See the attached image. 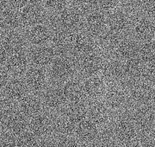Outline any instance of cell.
<instances>
[{
	"instance_id": "obj_1",
	"label": "cell",
	"mask_w": 155,
	"mask_h": 147,
	"mask_svg": "<svg viewBox=\"0 0 155 147\" xmlns=\"http://www.w3.org/2000/svg\"><path fill=\"white\" fill-rule=\"evenodd\" d=\"M71 80L61 83L49 84L41 94L45 111L57 114L69 103Z\"/></svg>"
},
{
	"instance_id": "obj_2",
	"label": "cell",
	"mask_w": 155,
	"mask_h": 147,
	"mask_svg": "<svg viewBox=\"0 0 155 147\" xmlns=\"http://www.w3.org/2000/svg\"><path fill=\"white\" fill-rule=\"evenodd\" d=\"M50 84L65 82L77 76L75 59L70 55L56 56L48 68Z\"/></svg>"
},
{
	"instance_id": "obj_3",
	"label": "cell",
	"mask_w": 155,
	"mask_h": 147,
	"mask_svg": "<svg viewBox=\"0 0 155 147\" xmlns=\"http://www.w3.org/2000/svg\"><path fill=\"white\" fill-rule=\"evenodd\" d=\"M103 99L114 112H119L127 108L130 103L127 81L107 82Z\"/></svg>"
},
{
	"instance_id": "obj_4",
	"label": "cell",
	"mask_w": 155,
	"mask_h": 147,
	"mask_svg": "<svg viewBox=\"0 0 155 147\" xmlns=\"http://www.w3.org/2000/svg\"><path fill=\"white\" fill-rule=\"evenodd\" d=\"M130 103L136 106H153L155 86L146 80L127 81Z\"/></svg>"
},
{
	"instance_id": "obj_5",
	"label": "cell",
	"mask_w": 155,
	"mask_h": 147,
	"mask_svg": "<svg viewBox=\"0 0 155 147\" xmlns=\"http://www.w3.org/2000/svg\"><path fill=\"white\" fill-rule=\"evenodd\" d=\"M22 30H26L33 26L46 23L48 13L45 11L41 2L27 1L26 5L19 11Z\"/></svg>"
},
{
	"instance_id": "obj_6",
	"label": "cell",
	"mask_w": 155,
	"mask_h": 147,
	"mask_svg": "<svg viewBox=\"0 0 155 147\" xmlns=\"http://www.w3.org/2000/svg\"><path fill=\"white\" fill-rule=\"evenodd\" d=\"M69 55L73 58L95 51L96 39L84 29L69 33Z\"/></svg>"
},
{
	"instance_id": "obj_7",
	"label": "cell",
	"mask_w": 155,
	"mask_h": 147,
	"mask_svg": "<svg viewBox=\"0 0 155 147\" xmlns=\"http://www.w3.org/2000/svg\"><path fill=\"white\" fill-rule=\"evenodd\" d=\"M130 36L139 43L155 39V24L145 15H139L131 19Z\"/></svg>"
},
{
	"instance_id": "obj_8",
	"label": "cell",
	"mask_w": 155,
	"mask_h": 147,
	"mask_svg": "<svg viewBox=\"0 0 155 147\" xmlns=\"http://www.w3.org/2000/svg\"><path fill=\"white\" fill-rule=\"evenodd\" d=\"M77 67V76L82 80L98 75L103 58L96 52H91L74 58Z\"/></svg>"
},
{
	"instance_id": "obj_9",
	"label": "cell",
	"mask_w": 155,
	"mask_h": 147,
	"mask_svg": "<svg viewBox=\"0 0 155 147\" xmlns=\"http://www.w3.org/2000/svg\"><path fill=\"white\" fill-rule=\"evenodd\" d=\"M122 2L121 5L106 12L107 29L114 33L120 35L130 34L131 19L125 11L122 9Z\"/></svg>"
},
{
	"instance_id": "obj_10",
	"label": "cell",
	"mask_w": 155,
	"mask_h": 147,
	"mask_svg": "<svg viewBox=\"0 0 155 147\" xmlns=\"http://www.w3.org/2000/svg\"><path fill=\"white\" fill-rule=\"evenodd\" d=\"M99 75L106 82H126L127 81L124 63L114 58L103 59Z\"/></svg>"
},
{
	"instance_id": "obj_11",
	"label": "cell",
	"mask_w": 155,
	"mask_h": 147,
	"mask_svg": "<svg viewBox=\"0 0 155 147\" xmlns=\"http://www.w3.org/2000/svg\"><path fill=\"white\" fill-rule=\"evenodd\" d=\"M23 80L29 92L39 95H41L50 84L48 69L35 68L31 66L24 74Z\"/></svg>"
},
{
	"instance_id": "obj_12",
	"label": "cell",
	"mask_w": 155,
	"mask_h": 147,
	"mask_svg": "<svg viewBox=\"0 0 155 147\" xmlns=\"http://www.w3.org/2000/svg\"><path fill=\"white\" fill-rule=\"evenodd\" d=\"M30 66L48 69L56 57V53L51 45L29 47L27 50Z\"/></svg>"
},
{
	"instance_id": "obj_13",
	"label": "cell",
	"mask_w": 155,
	"mask_h": 147,
	"mask_svg": "<svg viewBox=\"0 0 155 147\" xmlns=\"http://www.w3.org/2000/svg\"><path fill=\"white\" fill-rule=\"evenodd\" d=\"M107 29V17L104 12L95 9L84 16V30L97 40Z\"/></svg>"
},
{
	"instance_id": "obj_14",
	"label": "cell",
	"mask_w": 155,
	"mask_h": 147,
	"mask_svg": "<svg viewBox=\"0 0 155 147\" xmlns=\"http://www.w3.org/2000/svg\"><path fill=\"white\" fill-rule=\"evenodd\" d=\"M88 118L96 125L105 124L110 119H113L116 112L112 111L108 107L103 98L91 100L87 104Z\"/></svg>"
},
{
	"instance_id": "obj_15",
	"label": "cell",
	"mask_w": 155,
	"mask_h": 147,
	"mask_svg": "<svg viewBox=\"0 0 155 147\" xmlns=\"http://www.w3.org/2000/svg\"><path fill=\"white\" fill-rule=\"evenodd\" d=\"M24 31L29 47L50 45L52 40V29L46 23L38 24Z\"/></svg>"
},
{
	"instance_id": "obj_16",
	"label": "cell",
	"mask_w": 155,
	"mask_h": 147,
	"mask_svg": "<svg viewBox=\"0 0 155 147\" xmlns=\"http://www.w3.org/2000/svg\"><path fill=\"white\" fill-rule=\"evenodd\" d=\"M0 40L10 56L17 52L28 50V42L23 30L3 32L0 36Z\"/></svg>"
},
{
	"instance_id": "obj_17",
	"label": "cell",
	"mask_w": 155,
	"mask_h": 147,
	"mask_svg": "<svg viewBox=\"0 0 155 147\" xmlns=\"http://www.w3.org/2000/svg\"><path fill=\"white\" fill-rule=\"evenodd\" d=\"M138 55L139 43L130 34L124 36L113 51V58L122 62L136 58Z\"/></svg>"
},
{
	"instance_id": "obj_18",
	"label": "cell",
	"mask_w": 155,
	"mask_h": 147,
	"mask_svg": "<svg viewBox=\"0 0 155 147\" xmlns=\"http://www.w3.org/2000/svg\"><path fill=\"white\" fill-rule=\"evenodd\" d=\"M54 113L43 111L29 119V130L35 137H43L54 126L55 117Z\"/></svg>"
},
{
	"instance_id": "obj_19",
	"label": "cell",
	"mask_w": 155,
	"mask_h": 147,
	"mask_svg": "<svg viewBox=\"0 0 155 147\" xmlns=\"http://www.w3.org/2000/svg\"><path fill=\"white\" fill-rule=\"evenodd\" d=\"M4 67L11 77H23L30 67L27 51L11 54Z\"/></svg>"
},
{
	"instance_id": "obj_20",
	"label": "cell",
	"mask_w": 155,
	"mask_h": 147,
	"mask_svg": "<svg viewBox=\"0 0 155 147\" xmlns=\"http://www.w3.org/2000/svg\"><path fill=\"white\" fill-rule=\"evenodd\" d=\"M17 108L29 119L45 111L41 95L32 93H29L17 102Z\"/></svg>"
},
{
	"instance_id": "obj_21",
	"label": "cell",
	"mask_w": 155,
	"mask_h": 147,
	"mask_svg": "<svg viewBox=\"0 0 155 147\" xmlns=\"http://www.w3.org/2000/svg\"><path fill=\"white\" fill-rule=\"evenodd\" d=\"M29 125V119L23 115L18 108L9 113L5 117V125L8 132L14 135H19L26 132Z\"/></svg>"
},
{
	"instance_id": "obj_22",
	"label": "cell",
	"mask_w": 155,
	"mask_h": 147,
	"mask_svg": "<svg viewBox=\"0 0 155 147\" xmlns=\"http://www.w3.org/2000/svg\"><path fill=\"white\" fill-rule=\"evenodd\" d=\"M2 92L9 100L17 103L30 93L23 77H11Z\"/></svg>"
},
{
	"instance_id": "obj_23",
	"label": "cell",
	"mask_w": 155,
	"mask_h": 147,
	"mask_svg": "<svg viewBox=\"0 0 155 147\" xmlns=\"http://www.w3.org/2000/svg\"><path fill=\"white\" fill-rule=\"evenodd\" d=\"M0 27L4 32L22 30L19 13L10 5L0 12Z\"/></svg>"
},
{
	"instance_id": "obj_24",
	"label": "cell",
	"mask_w": 155,
	"mask_h": 147,
	"mask_svg": "<svg viewBox=\"0 0 155 147\" xmlns=\"http://www.w3.org/2000/svg\"><path fill=\"white\" fill-rule=\"evenodd\" d=\"M106 85L107 82L99 74L88 79L83 80L84 89L89 101L95 99L103 98L105 91Z\"/></svg>"
},
{
	"instance_id": "obj_25",
	"label": "cell",
	"mask_w": 155,
	"mask_h": 147,
	"mask_svg": "<svg viewBox=\"0 0 155 147\" xmlns=\"http://www.w3.org/2000/svg\"><path fill=\"white\" fill-rule=\"evenodd\" d=\"M139 59L145 65L155 62V41L139 43Z\"/></svg>"
},
{
	"instance_id": "obj_26",
	"label": "cell",
	"mask_w": 155,
	"mask_h": 147,
	"mask_svg": "<svg viewBox=\"0 0 155 147\" xmlns=\"http://www.w3.org/2000/svg\"><path fill=\"white\" fill-rule=\"evenodd\" d=\"M41 4L48 15H55L68 7L69 5L67 1H61V0H48V1L41 2Z\"/></svg>"
},
{
	"instance_id": "obj_27",
	"label": "cell",
	"mask_w": 155,
	"mask_h": 147,
	"mask_svg": "<svg viewBox=\"0 0 155 147\" xmlns=\"http://www.w3.org/2000/svg\"><path fill=\"white\" fill-rule=\"evenodd\" d=\"M36 137L31 132H24L17 137V147H37Z\"/></svg>"
},
{
	"instance_id": "obj_28",
	"label": "cell",
	"mask_w": 155,
	"mask_h": 147,
	"mask_svg": "<svg viewBox=\"0 0 155 147\" xmlns=\"http://www.w3.org/2000/svg\"><path fill=\"white\" fill-rule=\"evenodd\" d=\"M0 147H17L16 136L8 131H4L0 133Z\"/></svg>"
},
{
	"instance_id": "obj_29",
	"label": "cell",
	"mask_w": 155,
	"mask_h": 147,
	"mask_svg": "<svg viewBox=\"0 0 155 147\" xmlns=\"http://www.w3.org/2000/svg\"><path fill=\"white\" fill-rule=\"evenodd\" d=\"M145 78L146 80L149 81L150 83L155 86V62L146 65Z\"/></svg>"
},
{
	"instance_id": "obj_30",
	"label": "cell",
	"mask_w": 155,
	"mask_h": 147,
	"mask_svg": "<svg viewBox=\"0 0 155 147\" xmlns=\"http://www.w3.org/2000/svg\"><path fill=\"white\" fill-rule=\"evenodd\" d=\"M11 78V74L6 70V68L5 67H0V91H3Z\"/></svg>"
},
{
	"instance_id": "obj_31",
	"label": "cell",
	"mask_w": 155,
	"mask_h": 147,
	"mask_svg": "<svg viewBox=\"0 0 155 147\" xmlns=\"http://www.w3.org/2000/svg\"><path fill=\"white\" fill-rule=\"evenodd\" d=\"M9 56H10V54L6 50L5 46L0 40V67H4L5 65Z\"/></svg>"
},
{
	"instance_id": "obj_32",
	"label": "cell",
	"mask_w": 155,
	"mask_h": 147,
	"mask_svg": "<svg viewBox=\"0 0 155 147\" xmlns=\"http://www.w3.org/2000/svg\"><path fill=\"white\" fill-rule=\"evenodd\" d=\"M5 129V116L0 113V133H2Z\"/></svg>"
},
{
	"instance_id": "obj_33",
	"label": "cell",
	"mask_w": 155,
	"mask_h": 147,
	"mask_svg": "<svg viewBox=\"0 0 155 147\" xmlns=\"http://www.w3.org/2000/svg\"><path fill=\"white\" fill-rule=\"evenodd\" d=\"M37 147H53L51 143L48 141H42L41 142L39 145H37Z\"/></svg>"
},
{
	"instance_id": "obj_34",
	"label": "cell",
	"mask_w": 155,
	"mask_h": 147,
	"mask_svg": "<svg viewBox=\"0 0 155 147\" xmlns=\"http://www.w3.org/2000/svg\"><path fill=\"white\" fill-rule=\"evenodd\" d=\"M8 5H9V2H7V1H0V12H2Z\"/></svg>"
},
{
	"instance_id": "obj_35",
	"label": "cell",
	"mask_w": 155,
	"mask_h": 147,
	"mask_svg": "<svg viewBox=\"0 0 155 147\" xmlns=\"http://www.w3.org/2000/svg\"><path fill=\"white\" fill-rule=\"evenodd\" d=\"M3 32H4V31L2 30V29H1V27H0V36H1V35L3 34Z\"/></svg>"
},
{
	"instance_id": "obj_36",
	"label": "cell",
	"mask_w": 155,
	"mask_h": 147,
	"mask_svg": "<svg viewBox=\"0 0 155 147\" xmlns=\"http://www.w3.org/2000/svg\"><path fill=\"white\" fill-rule=\"evenodd\" d=\"M153 114H154V118H155V104L153 105Z\"/></svg>"
},
{
	"instance_id": "obj_37",
	"label": "cell",
	"mask_w": 155,
	"mask_h": 147,
	"mask_svg": "<svg viewBox=\"0 0 155 147\" xmlns=\"http://www.w3.org/2000/svg\"><path fill=\"white\" fill-rule=\"evenodd\" d=\"M154 41H155V39H154Z\"/></svg>"
}]
</instances>
